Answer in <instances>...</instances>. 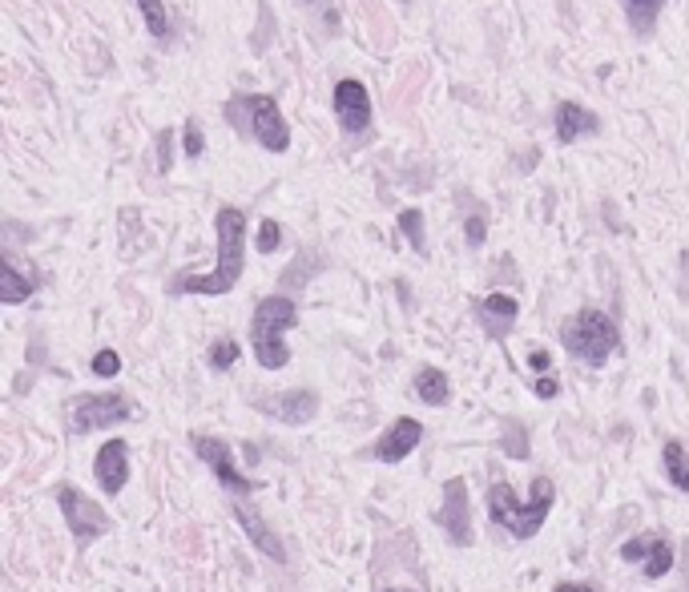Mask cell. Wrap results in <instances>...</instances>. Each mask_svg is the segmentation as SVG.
<instances>
[{
  "label": "cell",
  "instance_id": "ac0fdd59",
  "mask_svg": "<svg viewBox=\"0 0 689 592\" xmlns=\"http://www.w3.org/2000/svg\"><path fill=\"white\" fill-rule=\"evenodd\" d=\"M416 395H420L423 403H432V408H444L451 399V383L444 371H436V366H423L420 375H416Z\"/></svg>",
  "mask_w": 689,
  "mask_h": 592
},
{
  "label": "cell",
  "instance_id": "8fae6325",
  "mask_svg": "<svg viewBox=\"0 0 689 592\" xmlns=\"http://www.w3.org/2000/svg\"><path fill=\"white\" fill-rule=\"evenodd\" d=\"M621 561L646 564V577L662 580L665 572L677 564V552L665 544L662 536H634V540H625V544H621Z\"/></svg>",
  "mask_w": 689,
  "mask_h": 592
},
{
  "label": "cell",
  "instance_id": "5bb4252c",
  "mask_svg": "<svg viewBox=\"0 0 689 592\" xmlns=\"http://www.w3.org/2000/svg\"><path fill=\"white\" fill-rule=\"evenodd\" d=\"M93 472H98V484H101V492H105V496L122 492V488H126V479H129V448H126V439H110V443H101Z\"/></svg>",
  "mask_w": 689,
  "mask_h": 592
},
{
  "label": "cell",
  "instance_id": "4dcf8cb0",
  "mask_svg": "<svg viewBox=\"0 0 689 592\" xmlns=\"http://www.w3.org/2000/svg\"><path fill=\"white\" fill-rule=\"evenodd\" d=\"M549 363H552L549 351H533V355H528V366H533V371H549Z\"/></svg>",
  "mask_w": 689,
  "mask_h": 592
},
{
  "label": "cell",
  "instance_id": "d6a6232c",
  "mask_svg": "<svg viewBox=\"0 0 689 592\" xmlns=\"http://www.w3.org/2000/svg\"><path fill=\"white\" fill-rule=\"evenodd\" d=\"M552 592H597V589H589V584H557Z\"/></svg>",
  "mask_w": 689,
  "mask_h": 592
},
{
  "label": "cell",
  "instance_id": "d6986e66",
  "mask_svg": "<svg viewBox=\"0 0 689 592\" xmlns=\"http://www.w3.org/2000/svg\"><path fill=\"white\" fill-rule=\"evenodd\" d=\"M621 4H625V16H629V25H634L637 37H649L665 9V0H621Z\"/></svg>",
  "mask_w": 689,
  "mask_h": 592
},
{
  "label": "cell",
  "instance_id": "2e32d148",
  "mask_svg": "<svg viewBox=\"0 0 689 592\" xmlns=\"http://www.w3.org/2000/svg\"><path fill=\"white\" fill-rule=\"evenodd\" d=\"M476 310H480V319H488L484 326L493 331V338H505V331L516 323V314H521V303L512 295H500V291H496V295L480 298Z\"/></svg>",
  "mask_w": 689,
  "mask_h": 592
},
{
  "label": "cell",
  "instance_id": "9c48e42d",
  "mask_svg": "<svg viewBox=\"0 0 689 592\" xmlns=\"http://www.w3.org/2000/svg\"><path fill=\"white\" fill-rule=\"evenodd\" d=\"M436 524L451 536V544H460V549L472 544V507H468L464 479H448L444 484V504L436 512Z\"/></svg>",
  "mask_w": 689,
  "mask_h": 592
},
{
  "label": "cell",
  "instance_id": "1f68e13d",
  "mask_svg": "<svg viewBox=\"0 0 689 592\" xmlns=\"http://www.w3.org/2000/svg\"><path fill=\"white\" fill-rule=\"evenodd\" d=\"M681 572H686V592H689V540L681 544Z\"/></svg>",
  "mask_w": 689,
  "mask_h": 592
},
{
  "label": "cell",
  "instance_id": "83f0119b",
  "mask_svg": "<svg viewBox=\"0 0 689 592\" xmlns=\"http://www.w3.org/2000/svg\"><path fill=\"white\" fill-rule=\"evenodd\" d=\"M468 246H472V250H476V246H484V234H488V218H484V214H472V218H468Z\"/></svg>",
  "mask_w": 689,
  "mask_h": 592
},
{
  "label": "cell",
  "instance_id": "f546056e",
  "mask_svg": "<svg viewBox=\"0 0 689 592\" xmlns=\"http://www.w3.org/2000/svg\"><path fill=\"white\" fill-rule=\"evenodd\" d=\"M157 154H162L157 166H162V173H166L169 169V129H162V138H157Z\"/></svg>",
  "mask_w": 689,
  "mask_h": 592
},
{
  "label": "cell",
  "instance_id": "ba28073f",
  "mask_svg": "<svg viewBox=\"0 0 689 592\" xmlns=\"http://www.w3.org/2000/svg\"><path fill=\"white\" fill-rule=\"evenodd\" d=\"M190 448H194L197 460H202V464H206L214 476H218V484H222V488H230L234 496L254 492V484L242 476L239 467H234V451L226 448L222 439H214V436H190Z\"/></svg>",
  "mask_w": 689,
  "mask_h": 592
},
{
  "label": "cell",
  "instance_id": "9a60e30c",
  "mask_svg": "<svg viewBox=\"0 0 689 592\" xmlns=\"http://www.w3.org/2000/svg\"><path fill=\"white\" fill-rule=\"evenodd\" d=\"M552 121H557V138H561L564 145H573V141L580 138H592V133L601 129L597 113H589L585 105H577V101H561L557 113H552Z\"/></svg>",
  "mask_w": 689,
  "mask_h": 592
},
{
  "label": "cell",
  "instance_id": "484cf974",
  "mask_svg": "<svg viewBox=\"0 0 689 592\" xmlns=\"http://www.w3.org/2000/svg\"><path fill=\"white\" fill-rule=\"evenodd\" d=\"M122 371V359H117V351H98L93 355V375L98 379H113Z\"/></svg>",
  "mask_w": 689,
  "mask_h": 592
},
{
  "label": "cell",
  "instance_id": "52a82bcc",
  "mask_svg": "<svg viewBox=\"0 0 689 592\" xmlns=\"http://www.w3.org/2000/svg\"><path fill=\"white\" fill-rule=\"evenodd\" d=\"M56 504H61V516H65L77 544H89V540L110 532V516L85 492H77L73 484H61V488H56Z\"/></svg>",
  "mask_w": 689,
  "mask_h": 592
},
{
  "label": "cell",
  "instance_id": "30bf717a",
  "mask_svg": "<svg viewBox=\"0 0 689 592\" xmlns=\"http://www.w3.org/2000/svg\"><path fill=\"white\" fill-rule=\"evenodd\" d=\"M254 408L270 415V420L279 423H291V427H303V423L315 420V411H319V395L307 391V387H298V391H279V395H267V399H254Z\"/></svg>",
  "mask_w": 689,
  "mask_h": 592
},
{
  "label": "cell",
  "instance_id": "d4e9b609",
  "mask_svg": "<svg viewBox=\"0 0 689 592\" xmlns=\"http://www.w3.org/2000/svg\"><path fill=\"white\" fill-rule=\"evenodd\" d=\"M279 242H282V226L275 222V218H267V222L258 226V250L275 254V250H279Z\"/></svg>",
  "mask_w": 689,
  "mask_h": 592
},
{
  "label": "cell",
  "instance_id": "277c9868",
  "mask_svg": "<svg viewBox=\"0 0 689 592\" xmlns=\"http://www.w3.org/2000/svg\"><path fill=\"white\" fill-rule=\"evenodd\" d=\"M295 319H298V307L286 295H270L254 307L251 343H254V355H258V366L282 371V366L291 363V351L282 347V331H291Z\"/></svg>",
  "mask_w": 689,
  "mask_h": 592
},
{
  "label": "cell",
  "instance_id": "603a6c76",
  "mask_svg": "<svg viewBox=\"0 0 689 592\" xmlns=\"http://www.w3.org/2000/svg\"><path fill=\"white\" fill-rule=\"evenodd\" d=\"M399 230H404V239L411 242V250H420V254H428V242H423V214L420 210H404L399 218Z\"/></svg>",
  "mask_w": 689,
  "mask_h": 592
},
{
  "label": "cell",
  "instance_id": "cb8c5ba5",
  "mask_svg": "<svg viewBox=\"0 0 689 592\" xmlns=\"http://www.w3.org/2000/svg\"><path fill=\"white\" fill-rule=\"evenodd\" d=\"M239 363V343L234 338H218L210 347V366L214 371H226V366H234Z\"/></svg>",
  "mask_w": 689,
  "mask_h": 592
},
{
  "label": "cell",
  "instance_id": "4fadbf2b",
  "mask_svg": "<svg viewBox=\"0 0 689 592\" xmlns=\"http://www.w3.org/2000/svg\"><path fill=\"white\" fill-rule=\"evenodd\" d=\"M420 439H423V423L420 420H408V415H399V420L387 427L380 436V443L371 448V455L380 460V464H399L408 451L420 448Z\"/></svg>",
  "mask_w": 689,
  "mask_h": 592
},
{
  "label": "cell",
  "instance_id": "836d02e7",
  "mask_svg": "<svg viewBox=\"0 0 689 592\" xmlns=\"http://www.w3.org/2000/svg\"><path fill=\"white\" fill-rule=\"evenodd\" d=\"M387 592H408V589H387Z\"/></svg>",
  "mask_w": 689,
  "mask_h": 592
},
{
  "label": "cell",
  "instance_id": "3957f363",
  "mask_svg": "<svg viewBox=\"0 0 689 592\" xmlns=\"http://www.w3.org/2000/svg\"><path fill=\"white\" fill-rule=\"evenodd\" d=\"M222 113L230 126L242 129L246 138H254L270 154H286L291 150V129L282 121L279 101L267 98V93H239V98L226 101Z\"/></svg>",
  "mask_w": 689,
  "mask_h": 592
},
{
  "label": "cell",
  "instance_id": "7a4b0ae2",
  "mask_svg": "<svg viewBox=\"0 0 689 592\" xmlns=\"http://www.w3.org/2000/svg\"><path fill=\"white\" fill-rule=\"evenodd\" d=\"M552 500H557V488H552L549 476L533 479V500H516V492L508 488L505 479H496L488 488V516H493L500 528L516 536V540H533L552 512Z\"/></svg>",
  "mask_w": 689,
  "mask_h": 592
},
{
  "label": "cell",
  "instance_id": "6da1fadb",
  "mask_svg": "<svg viewBox=\"0 0 689 592\" xmlns=\"http://www.w3.org/2000/svg\"><path fill=\"white\" fill-rule=\"evenodd\" d=\"M218 230V262L210 274H178L169 282V295H230L242 279V246H246V214L239 206H222L214 214Z\"/></svg>",
  "mask_w": 689,
  "mask_h": 592
},
{
  "label": "cell",
  "instance_id": "4316f807",
  "mask_svg": "<svg viewBox=\"0 0 689 592\" xmlns=\"http://www.w3.org/2000/svg\"><path fill=\"white\" fill-rule=\"evenodd\" d=\"M182 150H186L190 157H202V150H206V138H202V126H197V121H186Z\"/></svg>",
  "mask_w": 689,
  "mask_h": 592
},
{
  "label": "cell",
  "instance_id": "ffe728a7",
  "mask_svg": "<svg viewBox=\"0 0 689 592\" xmlns=\"http://www.w3.org/2000/svg\"><path fill=\"white\" fill-rule=\"evenodd\" d=\"M33 286H37V282L25 279V274L16 270V258H4V286H0V298H4L9 307H16V303H25V298L33 295Z\"/></svg>",
  "mask_w": 689,
  "mask_h": 592
},
{
  "label": "cell",
  "instance_id": "8992f818",
  "mask_svg": "<svg viewBox=\"0 0 689 592\" xmlns=\"http://www.w3.org/2000/svg\"><path fill=\"white\" fill-rule=\"evenodd\" d=\"M129 415H138V403L122 391H101V395H73L65 420H69L73 436H89L98 427H113V423H126Z\"/></svg>",
  "mask_w": 689,
  "mask_h": 592
},
{
  "label": "cell",
  "instance_id": "7402d4cb",
  "mask_svg": "<svg viewBox=\"0 0 689 592\" xmlns=\"http://www.w3.org/2000/svg\"><path fill=\"white\" fill-rule=\"evenodd\" d=\"M141 16H145V28L154 33L157 41H166L169 37V16H166V4L162 0H138Z\"/></svg>",
  "mask_w": 689,
  "mask_h": 592
},
{
  "label": "cell",
  "instance_id": "5b68a950",
  "mask_svg": "<svg viewBox=\"0 0 689 592\" xmlns=\"http://www.w3.org/2000/svg\"><path fill=\"white\" fill-rule=\"evenodd\" d=\"M561 347L589 366H601L609 355H621V331L605 310H577L561 326Z\"/></svg>",
  "mask_w": 689,
  "mask_h": 592
},
{
  "label": "cell",
  "instance_id": "44dd1931",
  "mask_svg": "<svg viewBox=\"0 0 689 592\" xmlns=\"http://www.w3.org/2000/svg\"><path fill=\"white\" fill-rule=\"evenodd\" d=\"M662 455H665V476L674 479V488L677 492H689V451L677 439H669Z\"/></svg>",
  "mask_w": 689,
  "mask_h": 592
},
{
  "label": "cell",
  "instance_id": "7c38bea8",
  "mask_svg": "<svg viewBox=\"0 0 689 592\" xmlns=\"http://www.w3.org/2000/svg\"><path fill=\"white\" fill-rule=\"evenodd\" d=\"M335 117L343 133H363L371 126V98H367V89L359 81H339L335 85Z\"/></svg>",
  "mask_w": 689,
  "mask_h": 592
},
{
  "label": "cell",
  "instance_id": "e0dca14e",
  "mask_svg": "<svg viewBox=\"0 0 689 592\" xmlns=\"http://www.w3.org/2000/svg\"><path fill=\"white\" fill-rule=\"evenodd\" d=\"M234 516H239V524L246 528V536H251V540L258 544V549L267 552L270 561H279V564L286 561V549H282V540H279L275 532H270V528H267L263 520H258V516H254L251 507H246V504H234Z\"/></svg>",
  "mask_w": 689,
  "mask_h": 592
},
{
  "label": "cell",
  "instance_id": "f1b7e54d",
  "mask_svg": "<svg viewBox=\"0 0 689 592\" xmlns=\"http://www.w3.org/2000/svg\"><path fill=\"white\" fill-rule=\"evenodd\" d=\"M533 391L540 395V399H552V395L561 391V383H557V379H552V375H549V379H536V387H533Z\"/></svg>",
  "mask_w": 689,
  "mask_h": 592
}]
</instances>
